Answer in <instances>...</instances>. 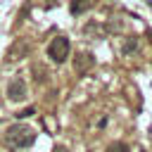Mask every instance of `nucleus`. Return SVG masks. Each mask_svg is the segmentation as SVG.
<instances>
[{"mask_svg": "<svg viewBox=\"0 0 152 152\" xmlns=\"http://www.w3.org/2000/svg\"><path fill=\"white\" fill-rule=\"evenodd\" d=\"M33 112H36V109H33V107H28V109H21V112H17V116H19V119H26V116H31Z\"/></svg>", "mask_w": 152, "mask_h": 152, "instance_id": "1a4fd4ad", "label": "nucleus"}, {"mask_svg": "<svg viewBox=\"0 0 152 152\" xmlns=\"http://www.w3.org/2000/svg\"><path fill=\"white\" fill-rule=\"evenodd\" d=\"M107 152H128V145L126 142H112L107 147Z\"/></svg>", "mask_w": 152, "mask_h": 152, "instance_id": "0eeeda50", "label": "nucleus"}, {"mask_svg": "<svg viewBox=\"0 0 152 152\" xmlns=\"http://www.w3.org/2000/svg\"><path fill=\"white\" fill-rule=\"evenodd\" d=\"M7 97H10L12 102H21V100L26 97V81H24L21 76H17V78L10 81V86H7Z\"/></svg>", "mask_w": 152, "mask_h": 152, "instance_id": "7ed1b4c3", "label": "nucleus"}, {"mask_svg": "<svg viewBox=\"0 0 152 152\" xmlns=\"http://www.w3.org/2000/svg\"><path fill=\"white\" fill-rule=\"evenodd\" d=\"M131 50H135V40H128V43L124 45V52H131Z\"/></svg>", "mask_w": 152, "mask_h": 152, "instance_id": "9d476101", "label": "nucleus"}, {"mask_svg": "<svg viewBox=\"0 0 152 152\" xmlns=\"http://www.w3.org/2000/svg\"><path fill=\"white\" fill-rule=\"evenodd\" d=\"M52 152H69V150H66L64 145H55V147H52Z\"/></svg>", "mask_w": 152, "mask_h": 152, "instance_id": "9b49d317", "label": "nucleus"}, {"mask_svg": "<svg viewBox=\"0 0 152 152\" xmlns=\"http://www.w3.org/2000/svg\"><path fill=\"white\" fill-rule=\"evenodd\" d=\"M24 55H28V43H24V40L14 43V45L7 50V59H21Z\"/></svg>", "mask_w": 152, "mask_h": 152, "instance_id": "39448f33", "label": "nucleus"}, {"mask_svg": "<svg viewBox=\"0 0 152 152\" xmlns=\"http://www.w3.org/2000/svg\"><path fill=\"white\" fill-rule=\"evenodd\" d=\"M33 140H36V131L26 124H14L5 131V142L12 150H24V147L33 145Z\"/></svg>", "mask_w": 152, "mask_h": 152, "instance_id": "f257e3e1", "label": "nucleus"}, {"mask_svg": "<svg viewBox=\"0 0 152 152\" xmlns=\"http://www.w3.org/2000/svg\"><path fill=\"white\" fill-rule=\"evenodd\" d=\"M86 7H88V0H74V2H71V12H74V14H81Z\"/></svg>", "mask_w": 152, "mask_h": 152, "instance_id": "423d86ee", "label": "nucleus"}, {"mask_svg": "<svg viewBox=\"0 0 152 152\" xmlns=\"http://www.w3.org/2000/svg\"><path fill=\"white\" fill-rule=\"evenodd\" d=\"M33 74H36V81H38V83H43V81H45V74H43V69H40L38 64L33 66Z\"/></svg>", "mask_w": 152, "mask_h": 152, "instance_id": "6e6552de", "label": "nucleus"}, {"mask_svg": "<svg viewBox=\"0 0 152 152\" xmlns=\"http://www.w3.org/2000/svg\"><path fill=\"white\" fill-rule=\"evenodd\" d=\"M69 50H71L69 40H66L64 36H57V38H52V40H50V45H48V57H50L52 62L62 64V62L69 57Z\"/></svg>", "mask_w": 152, "mask_h": 152, "instance_id": "f03ea898", "label": "nucleus"}, {"mask_svg": "<svg viewBox=\"0 0 152 152\" xmlns=\"http://www.w3.org/2000/svg\"><path fill=\"white\" fill-rule=\"evenodd\" d=\"M93 62H95V59H93L90 52H78V55L74 57V69H76L78 74H86V71L93 66Z\"/></svg>", "mask_w": 152, "mask_h": 152, "instance_id": "20e7f679", "label": "nucleus"}]
</instances>
